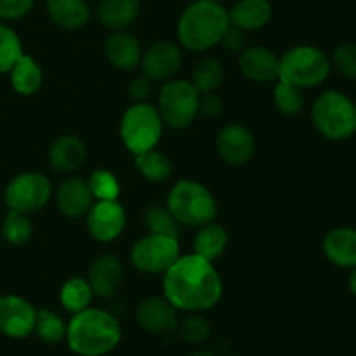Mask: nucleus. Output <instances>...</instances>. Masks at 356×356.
I'll return each mask as SVG.
<instances>
[{
	"mask_svg": "<svg viewBox=\"0 0 356 356\" xmlns=\"http://www.w3.org/2000/svg\"><path fill=\"white\" fill-rule=\"evenodd\" d=\"M163 298L176 309L200 313L214 308L222 298V280L212 261L197 254L179 256L163 273Z\"/></svg>",
	"mask_w": 356,
	"mask_h": 356,
	"instance_id": "nucleus-1",
	"label": "nucleus"
},
{
	"mask_svg": "<svg viewBox=\"0 0 356 356\" xmlns=\"http://www.w3.org/2000/svg\"><path fill=\"white\" fill-rule=\"evenodd\" d=\"M65 339L75 355L104 356L120 344L122 327L115 315L89 306L70 318Z\"/></svg>",
	"mask_w": 356,
	"mask_h": 356,
	"instance_id": "nucleus-2",
	"label": "nucleus"
},
{
	"mask_svg": "<svg viewBox=\"0 0 356 356\" xmlns=\"http://www.w3.org/2000/svg\"><path fill=\"white\" fill-rule=\"evenodd\" d=\"M228 26V10L221 3L195 0L177 21V38L188 51L204 52L221 44Z\"/></svg>",
	"mask_w": 356,
	"mask_h": 356,
	"instance_id": "nucleus-3",
	"label": "nucleus"
},
{
	"mask_svg": "<svg viewBox=\"0 0 356 356\" xmlns=\"http://www.w3.org/2000/svg\"><path fill=\"white\" fill-rule=\"evenodd\" d=\"M167 207L179 225L200 228L218 216V202L205 184L191 179L177 181L169 191Z\"/></svg>",
	"mask_w": 356,
	"mask_h": 356,
	"instance_id": "nucleus-4",
	"label": "nucleus"
},
{
	"mask_svg": "<svg viewBox=\"0 0 356 356\" xmlns=\"http://www.w3.org/2000/svg\"><path fill=\"white\" fill-rule=\"evenodd\" d=\"M312 120L323 138L344 141L356 132V106L344 92L327 90L313 103Z\"/></svg>",
	"mask_w": 356,
	"mask_h": 356,
	"instance_id": "nucleus-5",
	"label": "nucleus"
},
{
	"mask_svg": "<svg viewBox=\"0 0 356 356\" xmlns=\"http://www.w3.org/2000/svg\"><path fill=\"white\" fill-rule=\"evenodd\" d=\"M330 59L322 49L313 45H296L280 58L278 80L299 89H309L325 82L330 75Z\"/></svg>",
	"mask_w": 356,
	"mask_h": 356,
	"instance_id": "nucleus-6",
	"label": "nucleus"
},
{
	"mask_svg": "<svg viewBox=\"0 0 356 356\" xmlns=\"http://www.w3.org/2000/svg\"><path fill=\"white\" fill-rule=\"evenodd\" d=\"M163 120L152 104L136 103L124 113L120 122V138L125 148L134 155L156 148L162 139Z\"/></svg>",
	"mask_w": 356,
	"mask_h": 356,
	"instance_id": "nucleus-7",
	"label": "nucleus"
},
{
	"mask_svg": "<svg viewBox=\"0 0 356 356\" xmlns=\"http://www.w3.org/2000/svg\"><path fill=\"white\" fill-rule=\"evenodd\" d=\"M200 92L188 80H167L159 94V113L163 124L172 129H186L198 115Z\"/></svg>",
	"mask_w": 356,
	"mask_h": 356,
	"instance_id": "nucleus-8",
	"label": "nucleus"
},
{
	"mask_svg": "<svg viewBox=\"0 0 356 356\" xmlns=\"http://www.w3.org/2000/svg\"><path fill=\"white\" fill-rule=\"evenodd\" d=\"M52 186L49 177L40 172H21L7 183L3 200L9 211L31 214L49 204Z\"/></svg>",
	"mask_w": 356,
	"mask_h": 356,
	"instance_id": "nucleus-9",
	"label": "nucleus"
},
{
	"mask_svg": "<svg viewBox=\"0 0 356 356\" xmlns=\"http://www.w3.org/2000/svg\"><path fill=\"white\" fill-rule=\"evenodd\" d=\"M181 256L179 240L148 233L132 245L131 261L141 273H165Z\"/></svg>",
	"mask_w": 356,
	"mask_h": 356,
	"instance_id": "nucleus-10",
	"label": "nucleus"
},
{
	"mask_svg": "<svg viewBox=\"0 0 356 356\" xmlns=\"http://www.w3.org/2000/svg\"><path fill=\"white\" fill-rule=\"evenodd\" d=\"M87 229L97 242H113L127 222L125 209L118 200H96L87 211Z\"/></svg>",
	"mask_w": 356,
	"mask_h": 356,
	"instance_id": "nucleus-11",
	"label": "nucleus"
},
{
	"mask_svg": "<svg viewBox=\"0 0 356 356\" xmlns=\"http://www.w3.org/2000/svg\"><path fill=\"white\" fill-rule=\"evenodd\" d=\"M37 320V309L19 296L0 298V334L10 339H24L31 336Z\"/></svg>",
	"mask_w": 356,
	"mask_h": 356,
	"instance_id": "nucleus-12",
	"label": "nucleus"
},
{
	"mask_svg": "<svg viewBox=\"0 0 356 356\" xmlns=\"http://www.w3.org/2000/svg\"><path fill=\"white\" fill-rule=\"evenodd\" d=\"M183 54L179 47L170 42H159L141 56L143 75L148 76L152 82H167L179 72Z\"/></svg>",
	"mask_w": 356,
	"mask_h": 356,
	"instance_id": "nucleus-13",
	"label": "nucleus"
},
{
	"mask_svg": "<svg viewBox=\"0 0 356 356\" xmlns=\"http://www.w3.org/2000/svg\"><path fill=\"white\" fill-rule=\"evenodd\" d=\"M219 156L229 165H243L252 159L256 152V141L252 132L238 124L226 125L216 139Z\"/></svg>",
	"mask_w": 356,
	"mask_h": 356,
	"instance_id": "nucleus-14",
	"label": "nucleus"
},
{
	"mask_svg": "<svg viewBox=\"0 0 356 356\" xmlns=\"http://www.w3.org/2000/svg\"><path fill=\"white\" fill-rule=\"evenodd\" d=\"M124 280V264L113 254H101L92 261L87 275L94 296L101 299H110L120 289Z\"/></svg>",
	"mask_w": 356,
	"mask_h": 356,
	"instance_id": "nucleus-15",
	"label": "nucleus"
},
{
	"mask_svg": "<svg viewBox=\"0 0 356 356\" xmlns=\"http://www.w3.org/2000/svg\"><path fill=\"white\" fill-rule=\"evenodd\" d=\"M136 320L148 332L169 334L177 327V309L165 298L152 296L138 305Z\"/></svg>",
	"mask_w": 356,
	"mask_h": 356,
	"instance_id": "nucleus-16",
	"label": "nucleus"
},
{
	"mask_svg": "<svg viewBox=\"0 0 356 356\" xmlns=\"http://www.w3.org/2000/svg\"><path fill=\"white\" fill-rule=\"evenodd\" d=\"M238 66L242 75L250 82L268 83L278 80L280 58L270 49L254 45V47H245L240 52Z\"/></svg>",
	"mask_w": 356,
	"mask_h": 356,
	"instance_id": "nucleus-17",
	"label": "nucleus"
},
{
	"mask_svg": "<svg viewBox=\"0 0 356 356\" xmlns=\"http://www.w3.org/2000/svg\"><path fill=\"white\" fill-rule=\"evenodd\" d=\"M92 204L94 195L87 179H82V177H70L63 181L61 186L56 191V205L59 212L70 219L86 216Z\"/></svg>",
	"mask_w": 356,
	"mask_h": 356,
	"instance_id": "nucleus-18",
	"label": "nucleus"
},
{
	"mask_svg": "<svg viewBox=\"0 0 356 356\" xmlns=\"http://www.w3.org/2000/svg\"><path fill=\"white\" fill-rule=\"evenodd\" d=\"M322 249L330 264L351 270L356 266V229L350 226L330 229L323 238Z\"/></svg>",
	"mask_w": 356,
	"mask_h": 356,
	"instance_id": "nucleus-19",
	"label": "nucleus"
},
{
	"mask_svg": "<svg viewBox=\"0 0 356 356\" xmlns=\"http://www.w3.org/2000/svg\"><path fill=\"white\" fill-rule=\"evenodd\" d=\"M104 56L117 70L131 72L141 63V44L129 31H113L104 42Z\"/></svg>",
	"mask_w": 356,
	"mask_h": 356,
	"instance_id": "nucleus-20",
	"label": "nucleus"
},
{
	"mask_svg": "<svg viewBox=\"0 0 356 356\" xmlns=\"http://www.w3.org/2000/svg\"><path fill=\"white\" fill-rule=\"evenodd\" d=\"M87 155L86 145L80 138L73 134L59 136L51 145L47 153L49 163L58 172H73L80 169Z\"/></svg>",
	"mask_w": 356,
	"mask_h": 356,
	"instance_id": "nucleus-21",
	"label": "nucleus"
},
{
	"mask_svg": "<svg viewBox=\"0 0 356 356\" xmlns=\"http://www.w3.org/2000/svg\"><path fill=\"white\" fill-rule=\"evenodd\" d=\"M273 16L270 0H238L228 10L229 24L243 31H256L266 26Z\"/></svg>",
	"mask_w": 356,
	"mask_h": 356,
	"instance_id": "nucleus-22",
	"label": "nucleus"
},
{
	"mask_svg": "<svg viewBox=\"0 0 356 356\" xmlns=\"http://www.w3.org/2000/svg\"><path fill=\"white\" fill-rule=\"evenodd\" d=\"M45 9L52 23L65 30H79L90 19V6L87 0H47Z\"/></svg>",
	"mask_w": 356,
	"mask_h": 356,
	"instance_id": "nucleus-23",
	"label": "nucleus"
},
{
	"mask_svg": "<svg viewBox=\"0 0 356 356\" xmlns=\"http://www.w3.org/2000/svg\"><path fill=\"white\" fill-rule=\"evenodd\" d=\"M141 13L139 0H101L97 6V19L104 28L113 31L125 30L138 19Z\"/></svg>",
	"mask_w": 356,
	"mask_h": 356,
	"instance_id": "nucleus-24",
	"label": "nucleus"
},
{
	"mask_svg": "<svg viewBox=\"0 0 356 356\" xmlns=\"http://www.w3.org/2000/svg\"><path fill=\"white\" fill-rule=\"evenodd\" d=\"M10 86L21 96H33L44 82V73L40 65L31 56L23 54L19 61L9 72Z\"/></svg>",
	"mask_w": 356,
	"mask_h": 356,
	"instance_id": "nucleus-25",
	"label": "nucleus"
},
{
	"mask_svg": "<svg viewBox=\"0 0 356 356\" xmlns=\"http://www.w3.org/2000/svg\"><path fill=\"white\" fill-rule=\"evenodd\" d=\"M228 232L221 225H216L212 221L198 228L197 236L193 240V254L214 263L218 257L225 254L226 247H228Z\"/></svg>",
	"mask_w": 356,
	"mask_h": 356,
	"instance_id": "nucleus-26",
	"label": "nucleus"
},
{
	"mask_svg": "<svg viewBox=\"0 0 356 356\" xmlns=\"http://www.w3.org/2000/svg\"><path fill=\"white\" fill-rule=\"evenodd\" d=\"M134 156V163L138 167L139 174L146 181H149V183H163V181H167L172 176L174 165L165 153L156 152L153 148Z\"/></svg>",
	"mask_w": 356,
	"mask_h": 356,
	"instance_id": "nucleus-27",
	"label": "nucleus"
},
{
	"mask_svg": "<svg viewBox=\"0 0 356 356\" xmlns=\"http://www.w3.org/2000/svg\"><path fill=\"white\" fill-rule=\"evenodd\" d=\"M94 298V292L90 289L87 278L73 277L70 280H66L63 284L61 291H59V301H61V306L70 312L72 315L75 313L83 312L90 306Z\"/></svg>",
	"mask_w": 356,
	"mask_h": 356,
	"instance_id": "nucleus-28",
	"label": "nucleus"
},
{
	"mask_svg": "<svg viewBox=\"0 0 356 356\" xmlns=\"http://www.w3.org/2000/svg\"><path fill=\"white\" fill-rule=\"evenodd\" d=\"M33 334L45 344H58L66 337V322L52 309H37Z\"/></svg>",
	"mask_w": 356,
	"mask_h": 356,
	"instance_id": "nucleus-29",
	"label": "nucleus"
},
{
	"mask_svg": "<svg viewBox=\"0 0 356 356\" xmlns=\"http://www.w3.org/2000/svg\"><path fill=\"white\" fill-rule=\"evenodd\" d=\"M222 66L218 59L204 58L195 65L193 73H191V83L200 94L214 92L222 83Z\"/></svg>",
	"mask_w": 356,
	"mask_h": 356,
	"instance_id": "nucleus-30",
	"label": "nucleus"
},
{
	"mask_svg": "<svg viewBox=\"0 0 356 356\" xmlns=\"http://www.w3.org/2000/svg\"><path fill=\"white\" fill-rule=\"evenodd\" d=\"M33 235V225L28 214L17 211H9L2 221V236L10 245H24Z\"/></svg>",
	"mask_w": 356,
	"mask_h": 356,
	"instance_id": "nucleus-31",
	"label": "nucleus"
},
{
	"mask_svg": "<svg viewBox=\"0 0 356 356\" xmlns=\"http://www.w3.org/2000/svg\"><path fill=\"white\" fill-rule=\"evenodd\" d=\"M145 225L149 233L179 238V222L176 221L167 205L165 207L163 205H152L145 212Z\"/></svg>",
	"mask_w": 356,
	"mask_h": 356,
	"instance_id": "nucleus-32",
	"label": "nucleus"
},
{
	"mask_svg": "<svg viewBox=\"0 0 356 356\" xmlns=\"http://www.w3.org/2000/svg\"><path fill=\"white\" fill-rule=\"evenodd\" d=\"M23 54L19 35L6 23H0V73H9Z\"/></svg>",
	"mask_w": 356,
	"mask_h": 356,
	"instance_id": "nucleus-33",
	"label": "nucleus"
},
{
	"mask_svg": "<svg viewBox=\"0 0 356 356\" xmlns=\"http://www.w3.org/2000/svg\"><path fill=\"white\" fill-rule=\"evenodd\" d=\"M94 200H118L120 197V183L117 176L106 169H97L87 179Z\"/></svg>",
	"mask_w": 356,
	"mask_h": 356,
	"instance_id": "nucleus-34",
	"label": "nucleus"
},
{
	"mask_svg": "<svg viewBox=\"0 0 356 356\" xmlns=\"http://www.w3.org/2000/svg\"><path fill=\"white\" fill-rule=\"evenodd\" d=\"M176 330L184 343L202 344L211 336V323L198 313H190L181 322H177Z\"/></svg>",
	"mask_w": 356,
	"mask_h": 356,
	"instance_id": "nucleus-35",
	"label": "nucleus"
},
{
	"mask_svg": "<svg viewBox=\"0 0 356 356\" xmlns=\"http://www.w3.org/2000/svg\"><path fill=\"white\" fill-rule=\"evenodd\" d=\"M273 99L278 111L284 115H296L302 110V106H305L302 89L292 86V83L282 82V80H278L277 87H275Z\"/></svg>",
	"mask_w": 356,
	"mask_h": 356,
	"instance_id": "nucleus-36",
	"label": "nucleus"
},
{
	"mask_svg": "<svg viewBox=\"0 0 356 356\" xmlns=\"http://www.w3.org/2000/svg\"><path fill=\"white\" fill-rule=\"evenodd\" d=\"M332 63L339 73H343L348 79L356 80V44H341L334 51Z\"/></svg>",
	"mask_w": 356,
	"mask_h": 356,
	"instance_id": "nucleus-37",
	"label": "nucleus"
},
{
	"mask_svg": "<svg viewBox=\"0 0 356 356\" xmlns=\"http://www.w3.org/2000/svg\"><path fill=\"white\" fill-rule=\"evenodd\" d=\"M35 6V0H0V19L16 21L26 16Z\"/></svg>",
	"mask_w": 356,
	"mask_h": 356,
	"instance_id": "nucleus-38",
	"label": "nucleus"
},
{
	"mask_svg": "<svg viewBox=\"0 0 356 356\" xmlns=\"http://www.w3.org/2000/svg\"><path fill=\"white\" fill-rule=\"evenodd\" d=\"M245 33L247 31H243V30H240V28H235L229 24L228 30L225 31V35H222V38H221L222 47H225L226 51L238 52L240 54V52L245 49V44H247Z\"/></svg>",
	"mask_w": 356,
	"mask_h": 356,
	"instance_id": "nucleus-39",
	"label": "nucleus"
},
{
	"mask_svg": "<svg viewBox=\"0 0 356 356\" xmlns=\"http://www.w3.org/2000/svg\"><path fill=\"white\" fill-rule=\"evenodd\" d=\"M129 96L136 101V103H145L148 96L152 94V80L145 75H139L131 80L127 87Z\"/></svg>",
	"mask_w": 356,
	"mask_h": 356,
	"instance_id": "nucleus-40",
	"label": "nucleus"
},
{
	"mask_svg": "<svg viewBox=\"0 0 356 356\" xmlns=\"http://www.w3.org/2000/svg\"><path fill=\"white\" fill-rule=\"evenodd\" d=\"M222 111V101L218 94L214 92H205L200 94L198 99V113L204 117H218Z\"/></svg>",
	"mask_w": 356,
	"mask_h": 356,
	"instance_id": "nucleus-41",
	"label": "nucleus"
},
{
	"mask_svg": "<svg viewBox=\"0 0 356 356\" xmlns=\"http://www.w3.org/2000/svg\"><path fill=\"white\" fill-rule=\"evenodd\" d=\"M348 287H350L351 294L356 298V266L351 268V275H350V280H348Z\"/></svg>",
	"mask_w": 356,
	"mask_h": 356,
	"instance_id": "nucleus-42",
	"label": "nucleus"
},
{
	"mask_svg": "<svg viewBox=\"0 0 356 356\" xmlns=\"http://www.w3.org/2000/svg\"><path fill=\"white\" fill-rule=\"evenodd\" d=\"M190 356H216V355L212 353L211 350H198V351H195V353H191Z\"/></svg>",
	"mask_w": 356,
	"mask_h": 356,
	"instance_id": "nucleus-43",
	"label": "nucleus"
},
{
	"mask_svg": "<svg viewBox=\"0 0 356 356\" xmlns=\"http://www.w3.org/2000/svg\"><path fill=\"white\" fill-rule=\"evenodd\" d=\"M207 2H218V3H221L222 0H207Z\"/></svg>",
	"mask_w": 356,
	"mask_h": 356,
	"instance_id": "nucleus-44",
	"label": "nucleus"
},
{
	"mask_svg": "<svg viewBox=\"0 0 356 356\" xmlns=\"http://www.w3.org/2000/svg\"><path fill=\"white\" fill-rule=\"evenodd\" d=\"M222 356H240V355H222Z\"/></svg>",
	"mask_w": 356,
	"mask_h": 356,
	"instance_id": "nucleus-45",
	"label": "nucleus"
}]
</instances>
